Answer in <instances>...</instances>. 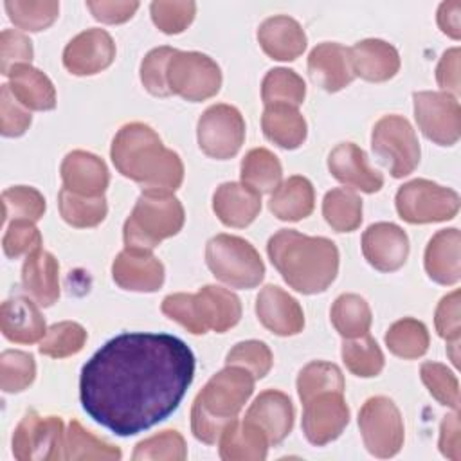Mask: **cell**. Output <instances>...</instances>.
Instances as JSON below:
<instances>
[{
    "label": "cell",
    "instance_id": "1",
    "mask_svg": "<svg viewBox=\"0 0 461 461\" xmlns=\"http://www.w3.org/2000/svg\"><path fill=\"white\" fill-rule=\"evenodd\" d=\"M194 376V355L166 333H121L83 366V411L117 436H135L166 420Z\"/></svg>",
    "mask_w": 461,
    "mask_h": 461
},
{
    "label": "cell",
    "instance_id": "2",
    "mask_svg": "<svg viewBox=\"0 0 461 461\" xmlns=\"http://www.w3.org/2000/svg\"><path fill=\"white\" fill-rule=\"evenodd\" d=\"M112 160L121 175L153 191H175L184 178L180 157L164 148L146 124L131 122L119 130L112 144Z\"/></svg>",
    "mask_w": 461,
    "mask_h": 461
},
{
    "label": "cell",
    "instance_id": "3",
    "mask_svg": "<svg viewBox=\"0 0 461 461\" xmlns=\"http://www.w3.org/2000/svg\"><path fill=\"white\" fill-rule=\"evenodd\" d=\"M267 250L283 279L301 294L324 292L339 270V250L328 238L283 229L268 240Z\"/></svg>",
    "mask_w": 461,
    "mask_h": 461
},
{
    "label": "cell",
    "instance_id": "4",
    "mask_svg": "<svg viewBox=\"0 0 461 461\" xmlns=\"http://www.w3.org/2000/svg\"><path fill=\"white\" fill-rule=\"evenodd\" d=\"M254 376L240 366H227L198 393L191 409V429L196 439L212 445L223 429L236 420L254 389Z\"/></svg>",
    "mask_w": 461,
    "mask_h": 461
},
{
    "label": "cell",
    "instance_id": "5",
    "mask_svg": "<svg viewBox=\"0 0 461 461\" xmlns=\"http://www.w3.org/2000/svg\"><path fill=\"white\" fill-rule=\"evenodd\" d=\"M162 312L194 335L209 330L223 333L240 321L241 304L232 292L221 286H203L198 294L167 295Z\"/></svg>",
    "mask_w": 461,
    "mask_h": 461
},
{
    "label": "cell",
    "instance_id": "6",
    "mask_svg": "<svg viewBox=\"0 0 461 461\" xmlns=\"http://www.w3.org/2000/svg\"><path fill=\"white\" fill-rule=\"evenodd\" d=\"M184 225V207L167 191L146 189L124 223V243L130 250L149 252Z\"/></svg>",
    "mask_w": 461,
    "mask_h": 461
},
{
    "label": "cell",
    "instance_id": "7",
    "mask_svg": "<svg viewBox=\"0 0 461 461\" xmlns=\"http://www.w3.org/2000/svg\"><path fill=\"white\" fill-rule=\"evenodd\" d=\"M205 261L214 277L234 288H254L265 276L258 250L243 238L218 234L209 240Z\"/></svg>",
    "mask_w": 461,
    "mask_h": 461
},
{
    "label": "cell",
    "instance_id": "8",
    "mask_svg": "<svg viewBox=\"0 0 461 461\" xmlns=\"http://www.w3.org/2000/svg\"><path fill=\"white\" fill-rule=\"evenodd\" d=\"M166 83L171 94L196 103L218 94L221 72L205 54L175 50L166 67Z\"/></svg>",
    "mask_w": 461,
    "mask_h": 461
},
{
    "label": "cell",
    "instance_id": "9",
    "mask_svg": "<svg viewBox=\"0 0 461 461\" xmlns=\"http://www.w3.org/2000/svg\"><path fill=\"white\" fill-rule=\"evenodd\" d=\"M373 151L389 167L394 178L414 171L420 162V144L407 119L385 115L373 128Z\"/></svg>",
    "mask_w": 461,
    "mask_h": 461
},
{
    "label": "cell",
    "instance_id": "10",
    "mask_svg": "<svg viewBox=\"0 0 461 461\" xmlns=\"http://www.w3.org/2000/svg\"><path fill=\"white\" fill-rule=\"evenodd\" d=\"M398 214L409 223L450 220L457 214L459 196L456 191L429 180H412L396 194Z\"/></svg>",
    "mask_w": 461,
    "mask_h": 461
},
{
    "label": "cell",
    "instance_id": "11",
    "mask_svg": "<svg viewBox=\"0 0 461 461\" xmlns=\"http://www.w3.org/2000/svg\"><path fill=\"white\" fill-rule=\"evenodd\" d=\"M366 448L376 457H391L403 445V421L396 405L384 396L369 398L358 414Z\"/></svg>",
    "mask_w": 461,
    "mask_h": 461
},
{
    "label": "cell",
    "instance_id": "12",
    "mask_svg": "<svg viewBox=\"0 0 461 461\" xmlns=\"http://www.w3.org/2000/svg\"><path fill=\"white\" fill-rule=\"evenodd\" d=\"M63 421L58 416H40L29 411L13 434V454L20 461L63 457Z\"/></svg>",
    "mask_w": 461,
    "mask_h": 461
},
{
    "label": "cell",
    "instance_id": "13",
    "mask_svg": "<svg viewBox=\"0 0 461 461\" xmlns=\"http://www.w3.org/2000/svg\"><path fill=\"white\" fill-rule=\"evenodd\" d=\"M245 139V121L241 113L229 104L207 108L198 121L200 149L212 158L234 157Z\"/></svg>",
    "mask_w": 461,
    "mask_h": 461
},
{
    "label": "cell",
    "instance_id": "14",
    "mask_svg": "<svg viewBox=\"0 0 461 461\" xmlns=\"http://www.w3.org/2000/svg\"><path fill=\"white\" fill-rule=\"evenodd\" d=\"M414 115L420 130L439 146H452L459 139V103L447 92H416Z\"/></svg>",
    "mask_w": 461,
    "mask_h": 461
},
{
    "label": "cell",
    "instance_id": "15",
    "mask_svg": "<svg viewBox=\"0 0 461 461\" xmlns=\"http://www.w3.org/2000/svg\"><path fill=\"white\" fill-rule=\"evenodd\" d=\"M303 405L304 436L317 447L339 438L349 421V409L339 391L321 393Z\"/></svg>",
    "mask_w": 461,
    "mask_h": 461
},
{
    "label": "cell",
    "instance_id": "16",
    "mask_svg": "<svg viewBox=\"0 0 461 461\" xmlns=\"http://www.w3.org/2000/svg\"><path fill=\"white\" fill-rule=\"evenodd\" d=\"M115 58V45L106 31L90 29L77 34L63 52L65 67L76 76H90L106 68Z\"/></svg>",
    "mask_w": 461,
    "mask_h": 461
},
{
    "label": "cell",
    "instance_id": "17",
    "mask_svg": "<svg viewBox=\"0 0 461 461\" xmlns=\"http://www.w3.org/2000/svg\"><path fill=\"white\" fill-rule=\"evenodd\" d=\"M362 252L380 272L398 270L409 254L407 234L394 223H375L362 236Z\"/></svg>",
    "mask_w": 461,
    "mask_h": 461
},
{
    "label": "cell",
    "instance_id": "18",
    "mask_svg": "<svg viewBox=\"0 0 461 461\" xmlns=\"http://www.w3.org/2000/svg\"><path fill=\"white\" fill-rule=\"evenodd\" d=\"M256 313L261 324L276 335H295L304 326V315L299 303L279 286H265L256 303Z\"/></svg>",
    "mask_w": 461,
    "mask_h": 461
},
{
    "label": "cell",
    "instance_id": "19",
    "mask_svg": "<svg viewBox=\"0 0 461 461\" xmlns=\"http://www.w3.org/2000/svg\"><path fill=\"white\" fill-rule=\"evenodd\" d=\"M112 274L121 288L133 292H155L164 283L162 263L142 250H122L113 261Z\"/></svg>",
    "mask_w": 461,
    "mask_h": 461
},
{
    "label": "cell",
    "instance_id": "20",
    "mask_svg": "<svg viewBox=\"0 0 461 461\" xmlns=\"http://www.w3.org/2000/svg\"><path fill=\"white\" fill-rule=\"evenodd\" d=\"M245 420L258 425L265 432L270 445H277L292 430L294 405L285 393L268 389L254 400Z\"/></svg>",
    "mask_w": 461,
    "mask_h": 461
},
{
    "label": "cell",
    "instance_id": "21",
    "mask_svg": "<svg viewBox=\"0 0 461 461\" xmlns=\"http://www.w3.org/2000/svg\"><path fill=\"white\" fill-rule=\"evenodd\" d=\"M328 167L339 182L351 189L376 193L384 185L382 175L367 166L364 151L353 142L339 144L328 157Z\"/></svg>",
    "mask_w": 461,
    "mask_h": 461
},
{
    "label": "cell",
    "instance_id": "22",
    "mask_svg": "<svg viewBox=\"0 0 461 461\" xmlns=\"http://www.w3.org/2000/svg\"><path fill=\"white\" fill-rule=\"evenodd\" d=\"M308 72L313 83L326 92H337L348 86L355 74L349 63V49L339 43H321L308 58Z\"/></svg>",
    "mask_w": 461,
    "mask_h": 461
},
{
    "label": "cell",
    "instance_id": "23",
    "mask_svg": "<svg viewBox=\"0 0 461 461\" xmlns=\"http://www.w3.org/2000/svg\"><path fill=\"white\" fill-rule=\"evenodd\" d=\"M63 187L83 196H103L108 185L104 162L86 151H72L61 164Z\"/></svg>",
    "mask_w": 461,
    "mask_h": 461
},
{
    "label": "cell",
    "instance_id": "24",
    "mask_svg": "<svg viewBox=\"0 0 461 461\" xmlns=\"http://www.w3.org/2000/svg\"><path fill=\"white\" fill-rule=\"evenodd\" d=\"M212 209L221 223L229 227H247L261 209V194L245 184H221L212 198Z\"/></svg>",
    "mask_w": 461,
    "mask_h": 461
},
{
    "label": "cell",
    "instance_id": "25",
    "mask_svg": "<svg viewBox=\"0 0 461 461\" xmlns=\"http://www.w3.org/2000/svg\"><path fill=\"white\" fill-rule=\"evenodd\" d=\"M349 63L355 76L367 81H387L400 68L394 47L382 40H364L349 49Z\"/></svg>",
    "mask_w": 461,
    "mask_h": 461
},
{
    "label": "cell",
    "instance_id": "26",
    "mask_svg": "<svg viewBox=\"0 0 461 461\" xmlns=\"http://www.w3.org/2000/svg\"><path fill=\"white\" fill-rule=\"evenodd\" d=\"M0 328L5 339L18 344H32L45 337V321L36 304L25 297H14L0 308Z\"/></svg>",
    "mask_w": 461,
    "mask_h": 461
},
{
    "label": "cell",
    "instance_id": "27",
    "mask_svg": "<svg viewBox=\"0 0 461 461\" xmlns=\"http://www.w3.org/2000/svg\"><path fill=\"white\" fill-rule=\"evenodd\" d=\"M258 40L263 50L279 61L295 59L306 47V36L301 25L288 16H274L261 23Z\"/></svg>",
    "mask_w": 461,
    "mask_h": 461
},
{
    "label": "cell",
    "instance_id": "28",
    "mask_svg": "<svg viewBox=\"0 0 461 461\" xmlns=\"http://www.w3.org/2000/svg\"><path fill=\"white\" fill-rule=\"evenodd\" d=\"M58 261L52 254L36 249L31 252L22 268L23 290L41 306H50L59 295Z\"/></svg>",
    "mask_w": 461,
    "mask_h": 461
},
{
    "label": "cell",
    "instance_id": "29",
    "mask_svg": "<svg viewBox=\"0 0 461 461\" xmlns=\"http://www.w3.org/2000/svg\"><path fill=\"white\" fill-rule=\"evenodd\" d=\"M268 439L265 432L249 420H232L220 436V456L225 461L265 459Z\"/></svg>",
    "mask_w": 461,
    "mask_h": 461
},
{
    "label": "cell",
    "instance_id": "30",
    "mask_svg": "<svg viewBox=\"0 0 461 461\" xmlns=\"http://www.w3.org/2000/svg\"><path fill=\"white\" fill-rule=\"evenodd\" d=\"M7 76L13 95L27 110H52L56 106V90L50 79L38 68L29 63H20L13 67Z\"/></svg>",
    "mask_w": 461,
    "mask_h": 461
},
{
    "label": "cell",
    "instance_id": "31",
    "mask_svg": "<svg viewBox=\"0 0 461 461\" xmlns=\"http://www.w3.org/2000/svg\"><path fill=\"white\" fill-rule=\"evenodd\" d=\"M425 270L430 279L441 285L459 281V230H439L427 245Z\"/></svg>",
    "mask_w": 461,
    "mask_h": 461
},
{
    "label": "cell",
    "instance_id": "32",
    "mask_svg": "<svg viewBox=\"0 0 461 461\" xmlns=\"http://www.w3.org/2000/svg\"><path fill=\"white\" fill-rule=\"evenodd\" d=\"M313 187L304 176H290L272 193L268 207L279 220L297 221L313 211Z\"/></svg>",
    "mask_w": 461,
    "mask_h": 461
},
{
    "label": "cell",
    "instance_id": "33",
    "mask_svg": "<svg viewBox=\"0 0 461 461\" xmlns=\"http://www.w3.org/2000/svg\"><path fill=\"white\" fill-rule=\"evenodd\" d=\"M265 135L281 148H299L306 137V122L294 106L272 104L265 108L263 119Z\"/></svg>",
    "mask_w": 461,
    "mask_h": 461
},
{
    "label": "cell",
    "instance_id": "34",
    "mask_svg": "<svg viewBox=\"0 0 461 461\" xmlns=\"http://www.w3.org/2000/svg\"><path fill=\"white\" fill-rule=\"evenodd\" d=\"M241 180L259 194L276 191L281 182V164L277 157L265 148L249 151L241 162Z\"/></svg>",
    "mask_w": 461,
    "mask_h": 461
},
{
    "label": "cell",
    "instance_id": "35",
    "mask_svg": "<svg viewBox=\"0 0 461 461\" xmlns=\"http://www.w3.org/2000/svg\"><path fill=\"white\" fill-rule=\"evenodd\" d=\"M331 322L344 339H358L369 331L371 310L360 295L344 294L333 303Z\"/></svg>",
    "mask_w": 461,
    "mask_h": 461
},
{
    "label": "cell",
    "instance_id": "36",
    "mask_svg": "<svg viewBox=\"0 0 461 461\" xmlns=\"http://www.w3.org/2000/svg\"><path fill=\"white\" fill-rule=\"evenodd\" d=\"M322 214L337 232H351L362 221V200L349 189H331L324 196Z\"/></svg>",
    "mask_w": 461,
    "mask_h": 461
},
{
    "label": "cell",
    "instance_id": "37",
    "mask_svg": "<svg viewBox=\"0 0 461 461\" xmlns=\"http://www.w3.org/2000/svg\"><path fill=\"white\" fill-rule=\"evenodd\" d=\"M58 200L63 220L72 227H94L106 216L104 196H83L63 187Z\"/></svg>",
    "mask_w": 461,
    "mask_h": 461
},
{
    "label": "cell",
    "instance_id": "38",
    "mask_svg": "<svg viewBox=\"0 0 461 461\" xmlns=\"http://www.w3.org/2000/svg\"><path fill=\"white\" fill-rule=\"evenodd\" d=\"M263 101L267 106L286 104L297 108L306 94L304 81L288 68H274L263 79Z\"/></svg>",
    "mask_w": 461,
    "mask_h": 461
},
{
    "label": "cell",
    "instance_id": "39",
    "mask_svg": "<svg viewBox=\"0 0 461 461\" xmlns=\"http://www.w3.org/2000/svg\"><path fill=\"white\" fill-rule=\"evenodd\" d=\"M63 448V459H121V450L117 447L97 439L76 420L68 425Z\"/></svg>",
    "mask_w": 461,
    "mask_h": 461
},
{
    "label": "cell",
    "instance_id": "40",
    "mask_svg": "<svg viewBox=\"0 0 461 461\" xmlns=\"http://www.w3.org/2000/svg\"><path fill=\"white\" fill-rule=\"evenodd\" d=\"M385 344L396 357L418 358L429 348V333L420 321L402 319L389 328Z\"/></svg>",
    "mask_w": 461,
    "mask_h": 461
},
{
    "label": "cell",
    "instance_id": "41",
    "mask_svg": "<svg viewBox=\"0 0 461 461\" xmlns=\"http://www.w3.org/2000/svg\"><path fill=\"white\" fill-rule=\"evenodd\" d=\"M342 358L348 369L357 376H376L384 367V355L371 335L358 337L355 340L348 339L342 344Z\"/></svg>",
    "mask_w": 461,
    "mask_h": 461
},
{
    "label": "cell",
    "instance_id": "42",
    "mask_svg": "<svg viewBox=\"0 0 461 461\" xmlns=\"http://www.w3.org/2000/svg\"><path fill=\"white\" fill-rule=\"evenodd\" d=\"M297 391L303 403L326 391H344L340 369L330 362H310L297 376Z\"/></svg>",
    "mask_w": 461,
    "mask_h": 461
},
{
    "label": "cell",
    "instance_id": "43",
    "mask_svg": "<svg viewBox=\"0 0 461 461\" xmlns=\"http://www.w3.org/2000/svg\"><path fill=\"white\" fill-rule=\"evenodd\" d=\"M4 203V221L27 220L36 221L45 212V200L34 187L16 185L9 187L2 194Z\"/></svg>",
    "mask_w": 461,
    "mask_h": 461
},
{
    "label": "cell",
    "instance_id": "44",
    "mask_svg": "<svg viewBox=\"0 0 461 461\" xmlns=\"http://www.w3.org/2000/svg\"><path fill=\"white\" fill-rule=\"evenodd\" d=\"M36 375L31 353L7 349L0 357V387L5 393H20L29 387Z\"/></svg>",
    "mask_w": 461,
    "mask_h": 461
},
{
    "label": "cell",
    "instance_id": "45",
    "mask_svg": "<svg viewBox=\"0 0 461 461\" xmlns=\"http://www.w3.org/2000/svg\"><path fill=\"white\" fill-rule=\"evenodd\" d=\"M86 340V331L77 322H58L50 326L45 333V337L40 342V351L43 355L63 358L68 355L77 353Z\"/></svg>",
    "mask_w": 461,
    "mask_h": 461
},
{
    "label": "cell",
    "instance_id": "46",
    "mask_svg": "<svg viewBox=\"0 0 461 461\" xmlns=\"http://www.w3.org/2000/svg\"><path fill=\"white\" fill-rule=\"evenodd\" d=\"M11 22L23 31L47 29L58 16V2H5Z\"/></svg>",
    "mask_w": 461,
    "mask_h": 461
},
{
    "label": "cell",
    "instance_id": "47",
    "mask_svg": "<svg viewBox=\"0 0 461 461\" xmlns=\"http://www.w3.org/2000/svg\"><path fill=\"white\" fill-rule=\"evenodd\" d=\"M185 441L176 430H164L157 436H151L140 441L133 452V459H169L182 461L185 459Z\"/></svg>",
    "mask_w": 461,
    "mask_h": 461
},
{
    "label": "cell",
    "instance_id": "48",
    "mask_svg": "<svg viewBox=\"0 0 461 461\" xmlns=\"http://www.w3.org/2000/svg\"><path fill=\"white\" fill-rule=\"evenodd\" d=\"M421 380L439 403L457 411L459 407L457 380L445 366L436 362H425L421 366Z\"/></svg>",
    "mask_w": 461,
    "mask_h": 461
},
{
    "label": "cell",
    "instance_id": "49",
    "mask_svg": "<svg viewBox=\"0 0 461 461\" xmlns=\"http://www.w3.org/2000/svg\"><path fill=\"white\" fill-rule=\"evenodd\" d=\"M227 366H240L250 371L254 378H263L272 367V353L263 342H240L229 351Z\"/></svg>",
    "mask_w": 461,
    "mask_h": 461
},
{
    "label": "cell",
    "instance_id": "50",
    "mask_svg": "<svg viewBox=\"0 0 461 461\" xmlns=\"http://www.w3.org/2000/svg\"><path fill=\"white\" fill-rule=\"evenodd\" d=\"M175 54V49L171 47H158L153 49L142 61L140 67V79L146 90L153 95H169V88L166 83V67L171 56Z\"/></svg>",
    "mask_w": 461,
    "mask_h": 461
},
{
    "label": "cell",
    "instance_id": "51",
    "mask_svg": "<svg viewBox=\"0 0 461 461\" xmlns=\"http://www.w3.org/2000/svg\"><path fill=\"white\" fill-rule=\"evenodd\" d=\"M151 16L155 25L167 32L176 34L182 32L194 16V4L193 2H153L151 4Z\"/></svg>",
    "mask_w": 461,
    "mask_h": 461
},
{
    "label": "cell",
    "instance_id": "52",
    "mask_svg": "<svg viewBox=\"0 0 461 461\" xmlns=\"http://www.w3.org/2000/svg\"><path fill=\"white\" fill-rule=\"evenodd\" d=\"M31 124V113L13 95L9 85H2L0 90V131L4 137H18L25 133Z\"/></svg>",
    "mask_w": 461,
    "mask_h": 461
},
{
    "label": "cell",
    "instance_id": "53",
    "mask_svg": "<svg viewBox=\"0 0 461 461\" xmlns=\"http://www.w3.org/2000/svg\"><path fill=\"white\" fill-rule=\"evenodd\" d=\"M41 234L32 225V221L27 220H14L9 223L5 236H4V252L7 258H20L23 254H31L36 249H40Z\"/></svg>",
    "mask_w": 461,
    "mask_h": 461
},
{
    "label": "cell",
    "instance_id": "54",
    "mask_svg": "<svg viewBox=\"0 0 461 461\" xmlns=\"http://www.w3.org/2000/svg\"><path fill=\"white\" fill-rule=\"evenodd\" d=\"M32 58V45L31 40L18 32V31H11L5 29L2 31L0 36V70L4 76H7L11 72L13 67L20 65V63H29Z\"/></svg>",
    "mask_w": 461,
    "mask_h": 461
},
{
    "label": "cell",
    "instance_id": "55",
    "mask_svg": "<svg viewBox=\"0 0 461 461\" xmlns=\"http://www.w3.org/2000/svg\"><path fill=\"white\" fill-rule=\"evenodd\" d=\"M436 330L447 340H459V292L443 297L436 310Z\"/></svg>",
    "mask_w": 461,
    "mask_h": 461
},
{
    "label": "cell",
    "instance_id": "56",
    "mask_svg": "<svg viewBox=\"0 0 461 461\" xmlns=\"http://www.w3.org/2000/svg\"><path fill=\"white\" fill-rule=\"evenodd\" d=\"M86 5L94 13V18L106 23L126 22L139 7L137 2H88Z\"/></svg>",
    "mask_w": 461,
    "mask_h": 461
},
{
    "label": "cell",
    "instance_id": "57",
    "mask_svg": "<svg viewBox=\"0 0 461 461\" xmlns=\"http://www.w3.org/2000/svg\"><path fill=\"white\" fill-rule=\"evenodd\" d=\"M459 420L457 414L445 416L441 423V434H439V450L445 457H450L454 461L461 459V436H459Z\"/></svg>",
    "mask_w": 461,
    "mask_h": 461
},
{
    "label": "cell",
    "instance_id": "58",
    "mask_svg": "<svg viewBox=\"0 0 461 461\" xmlns=\"http://www.w3.org/2000/svg\"><path fill=\"white\" fill-rule=\"evenodd\" d=\"M438 83L452 92H459V50L452 49L443 54L438 65Z\"/></svg>",
    "mask_w": 461,
    "mask_h": 461
},
{
    "label": "cell",
    "instance_id": "59",
    "mask_svg": "<svg viewBox=\"0 0 461 461\" xmlns=\"http://www.w3.org/2000/svg\"><path fill=\"white\" fill-rule=\"evenodd\" d=\"M459 4L456 5L454 13H450V4H443L439 7V14H438V22H439V27L443 32H447L448 36L452 38H459Z\"/></svg>",
    "mask_w": 461,
    "mask_h": 461
}]
</instances>
